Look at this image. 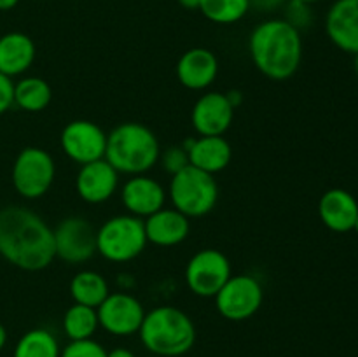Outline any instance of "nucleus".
I'll list each match as a JSON object with an SVG mask.
<instances>
[{
  "label": "nucleus",
  "instance_id": "34",
  "mask_svg": "<svg viewBox=\"0 0 358 357\" xmlns=\"http://www.w3.org/2000/svg\"><path fill=\"white\" fill-rule=\"evenodd\" d=\"M226 94H227V98H229L231 105H233L234 108H236L238 105L241 104V93H240V91H229V93H226Z\"/></svg>",
  "mask_w": 358,
  "mask_h": 357
},
{
  "label": "nucleus",
  "instance_id": "21",
  "mask_svg": "<svg viewBox=\"0 0 358 357\" xmlns=\"http://www.w3.org/2000/svg\"><path fill=\"white\" fill-rule=\"evenodd\" d=\"M35 59V42L23 31H9L0 37V74L21 76Z\"/></svg>",
  "mask_w": 358,
  "mask_h": 357
},
{
  "label": "nucleus",
  "instance_id": "6",
  "mask_svg": "<svg viewBox=\"0 0 358 357\" xmlns=\"http://www.w3.org/2000/svg\"><path fill=\"white\" fill-rule=\"evenodd\" d=\"M147 244L143 219L131 214L110 217L96 230V252L110 262L138 258Z\"/></svg>",
  "mask_w": 358,
  "mask_h": 357
},
{
  "label": "nucleus",
  "instance_id": "12",
  "mask_svg": "<svg viewBox=\"0 0 358 357\" xmlns=\"http://www.w3.org/2000/svg\"><path fill=\"white\" fill-rule=\"evenodd\" d=\"M98 322L107 332L114 336H131L140 331L145 310L133 294L110 293L96 308Z\"/></svg>",
  "mask_w": 358,
  "mask_h": 357
},
{
  "label": "nucleus",
  "instance_id": "20",
  "mask_svg": "<svg viewBox=\"0 0 358 357\" xmlns=\"http://www.w3.org/2000/svg\"><path fill=\"white\" fill-rule=\"evenodd\" d=\"M185 150L189 163L208 174H217L229 167L233 160V149L224 136H199L196 140H185Z\"/></svg>",
  "mask_w": 358,
  "mask_h": 357
},
{
  "label": "nucleus",
  "instance_id": "31",
  "mask_svg": "<svg viewBox=\"0 0 358 357\" xmlns=\"http://www.w3.org/2000/svg\"><path fill=\"white\" fill-rule=\"evenodd\" d=\"M287 4V0H250V9L259 13H273Z\"/></svg>",
  "mask_w": 358,
  "mask_h": 357
},
{
  "label": "nucleus",
  "instance_id": "25",
  "mask_svg": "<svg viewBox=\"0 0 358 357\" xmlns=\"http://www.w3.org/2000/svg\"><path fill=\"white\" fill-rule=\"evenodd\" d=\"M98 328H100V322H98L96 308L73 303L63 315V331L69 336L70 342L93 338Z\"/></svg>",
  "mask_w": 358,
  "mask_h": 357
},
{
  "label": "nucleus",
  "instance_id": "28",
  "mask_svg": "<svg viewBox=\"0 0 358 357\" xmlns=\"http://www.w3.org/2000/svg\"><path fill=\"white\" fill-rule=\"evenodd\" d=\"M107 350L94 342L93 338L90 340H77V342H70L65 349L62 350L59 357H107Z\"/></svg>",
  "mask_w": 358,
  "mask_h": 357
},
{
  "label": "nucleus",
  "instance_id": "2",
  "mask_svg": "<svg viewBox=\"0 0 358 357\" xmlns=\"http://www.w3.org/2000/svg\"><path fill=\"white\" fill-rule=\"evenodd\" d=\"M248 52L255 69L271 80H287L303 62V37L283 18L259 23L248 37Z\"/></svg>",
  "mask_w": 358,
  "mask_h": 357
},
{
  "label": "nucleus",
  "instance_id": "4",
  "mask_svg": "<svg viewBox=\"0 0 358 357\" xmlns=\"http://www.w3.org/2000/svg\"><path fill=\"white\" fill-rule=\"evenodd\" d=\"M138 335L143 346L161 357L184 356L196 342L192 318L180 308L166 304L147 312Z\"/></svg>",
  "mask_w": 358,
  "mask_h": 357
},
{
  "label": "nucleus",
  "instance_id": "3",
  "mask_svg": "<svg viewBox=\"0 0 358 357\" xmlns=\"http://www.w3.org/2000/svg\"><path fill=\"white\" fill-rule=\"evenodd\" d=\"M159 156V140L152 130L142 122H122L107 135L105 160L119 174H147L156 167Z\"/></svg>",
  "mask_w": 358,
  "mask_h": 357
},
{
  "label": "nucleus",
  "instance_id": "37",
  "mask_svg": "<svg viewBox=\"0 0 358 357\" xmlns=\"http://www.w3.org/2000/svg\"><path fill=\"white\" fill-rule=\"evenodd\" d=\"M301 2H306V4H318V2H325V0H301Z\"/></svg>",
  "mask_w": 358,
  "mask_h": 357
},
{
  "label": "nucleus",
  "instance_id": "24",
  "mask_svg": "<svg viewBox=\"0 0 358 357\" xmlns=\"http://www.w3.org/2000/svg\"><path fill=\"white\" fill-rule=\"evenodd\" d=\"M62 349L51 331L44 328L30 329L17 340L13 357H59Z\"/></svg>",
  "mask_w": 358,
  "mask_h": 357
},
{
  "label": "nucleus",
  "instance_id": "7",
  "mask_svg": "<svg viewBox=\"0 0 358 357\" xmlns=\"http://www.w3.org/2000/svg\"><path fill=\"white\" fill-rule=\"evenodd\" d=\"M10 177L17 195L27 200H37L44 196L55 182V160L41 147H24L14 160Z\"/></svg>",
  "mask_w": 358,
  "mask_h": 357
},
{
  "label": "nucleus",
  "instance_id": "19",
  "mask_svg": "<svg viewBox=\"0 0 358 357\" xmlns=\"http://www.w3.org/2000/svg\"><path fill=\"white\" fill-rule=\"evenodd\" d=\"M318 216L322 223L336 233H348L355 226L358 203L352 192L341 188H332L322 195L318 202Z\"/></svg>",
  "mask_w": 358,
  "mask_h": 357
},
{
  "label": "nucleus",
  "instance_id": "30",
  "mask_svg": "<svg viewBox=\"0 0 358 357\" xmlns=\"http://www.w3.org/2000/svg\"><path fill=\"white\" fill-rule=\"evenodd\" d=\"M14 105V83L10 77L0 74V114Z\"/></svg>",
  "mask_w": 358,
  "mask_h": 357
},
{
  "label": "nucleus",
  "instance_id": "8",
  "mask_svg": "<svg viewBox=\"0 0 358 357\" xmlns=\"http://www.w3.org/2000/svg\"><path fill=\"white\" fill-rule=\"evenodd\" d=\"M264 289L252 275H231L222 289L215 294V307L224 318L233 322L254 317L262 307Z\"/></svg>",
  "mask_w": 358,
  "mask_h": 357
},
{
  "label": "nucleus",
  "instance_id": "23",
  "mask_svg": "<svg viewBox=\"0 0 358 357\" xmlns=\"http://www.w3.org/2000/svg\"><path fill=\"white\" fill-rule=\"evenodd\" d=\"M52 100V90L42 77H23L14 84V105L27 112H41Z\"/></svg>",
  "mask_w": 358,
  "mask_h": 357
},
{
  "label": "nucleus",
  "instance_id": "35",
  "mask_svg": "<svg viewBox=\"0 0 358 357\" xmlns=\"http://www.w3.org/2000/svg\"><path fill=\"white\" fill-rule=\"evenodd\" d=\"M20 4V0H0V10H10Z\"/></svg>",
  "mask_w": 358,
  "mask_h": 357
},
{
  "label": "nucleus",
  "instance_id": "9",
  "mask_svg": "<svg viewBox=\"0 0 358 357\" xmlns=\"http://www.w3.org/2000/svg\"><path fill=\"white\" fill-rule=\"evenodd\" d=\"M231 262L217 248H203L189 259L185 266V284L199 298H215L231 279Z\"/></svg>",
  "mask_w": 358,
  "mask_h": 357
},
{
  "label": "nucleus",
  "instance_id": "1",
  "mask_svg": "<svg viewBox=\"0 0 358 357\" xmlns=\"http://www.w3.org/2000/svg\"><path fill=\"white\" fill-rule=\"evenodd\" d=\"M0 255L24 272H41L56 258L55 230L24 206L0 209Z\"/></svg>",
  "mask_w": 358,
  "mask_h": 357
},
{
  "label": "nucleus",
  "instance_id": "26",
  "mask_svg": "<svg viewBox=\"0 0 358 357\" xmlns=\"http://www.w3.org/2000/svg\"><path fill=\"white\" fill-rule=\"evenodd\" d=\"M199 10L212 23L233 24L247 16L250 0H201Z\"/></svg>",
  "mask_w": 358,
  "mask_h": 357
},
{
  "label": "nucleus",
  "instance_id": "39",
  "mask_svg": "<svg viewBox=\"0 0 358 357\" xmlns=\"http://www.w3.org/2000/svg\"><path fill=\"white\" fill-rule=\"evenodd\" d=\"M353 230H355L357 233H358V217H357V220H355V226H353Z\"/></svg>",
  "mask_w": 358,
  "mask_h": 357
},
{
  "label": "nucleus",
  "instance_id": "14",
  "mask_svg": "<svg viewBox=\"0 0 358 357\" xmlns=\"http://www.w3.org/2000/svg\"><path fill=\"white\" fill-rule=\"evenodd\" d=\"M119 186V172L107 160L80 164L76 177V189L80 200L91 205L107 202L114 196Z\"/></svg>",
  "mask_w": 358,
  "mask_h": 357
},
{
  "label": "nucleus",
  "instance_id": "29",
  "mask_svg": "<svg viewBox=\"0 0 358 357\" xmlns=\"http://www.w3.org/2000/svg\"><path fill=\"white\" fill-rule=\"evenodd\" d=\"M159 161L161 164H163L164 170H166L170 175H175L177 172L184 170L185 167L191 164L189 163L187 150H185L182 146L168 147V149L159 156Z\"/></svg>",
  "mask_w": 358,
  "mask_h": 357
},
{
  "label": "nucleus",
  "instance_id": "38",
  "mask_svg": "<svg viewBox=\"0 0 358 357\" xmlns=\"http://www.w3.org/2000/svg\"><path fill=\"white\" fill-rule=\"evenodd\" d=\"M355 72H357V76H358V52L355 55Z\"/></svg>",
  "mask_w": 358,
  "mask_h": 357
},
{
  "label": "nucleus",
  "instance_id": "13",
  "mask_svg": "<svg viewBox=\"0 0 358 357\" xmlns=\"http://www.w3.org/2000/svg\"><path fill=\"white\" fill-rule=\"evenodd\" d=\"M234 118V107L226 93L210 91L201 94L191 112V121L201 136H222Z\"/></svg>",
  "mask_w": 358,
  "mask_h": 357
},
{
  "label": "nucleus",
  "instance_id": "10",
  "mask_svg": "<svg viewBox=\"0 0 358 357\" xmlns=\"http://www.w3.org/2000/svg\"><path fill=\"white\" fill-rule=\"evenodd\" d=\"M55 251L69 265L90 261L96 254V230L84 217H65L55 227Z\"/></svg>",
  "mask_w": 358,
  "mask_h": 357
},
{
  "label": "nucleus",
  "instance_id": "16",
  "mask_svg": "<svg viewBox=\"0 0 358 357\" xmlns=\"http://www.w3.org/2000/svg\"><path fill=\"white\" fill-rule=\"evenodd\" d=\"M121 200L122 205L131 216L142 219V217H149L163 209L164 202H166V192L156 178H150L145 174H142L133 175L131 178L124 182Z\"/></svg>",
  "mask_w": 358,
  "mask_h": 357
},
{
  "label": "nucleus",
  "instance_id": "36",
  "mask_svg": "<svg viewBox=\"0 0 358 357\" xmlns=\"http://www.w3.org/2000/svg\"><path fill=\"white\" fill-rule=\"evenodd\" d=\"M6 342H7V331H6V328L0 324V350L6 346Z\"/></svg>",
  "mask_w": 358,
  "mask_h": 357
},
{
  "label": "nucleus",
  "instance_id": "11",
  "mask_svg": "<svg viewBox=\"0 0 358 357\" xmlns=\"http://www.w3.org/2000/svg\"><path fill=\"white\" fill-rule=\"evenodd\" d=\"M59 146L70 160L79 164H87L105 158L107 133L96 122L76 119L62 130Z\"/></svg>",
  "mask_w": 358,
  "mask_h": 357
},
{
  "label": "nucleus",
  "instance_id": "5",
  "mask_svg": "<svg viewBox=\"0 0 358 357\" xmlns=\"http://www.w3.org/2000/svg\"><path fill=\"white\" fill-rule=\"evenodd\" d=\"M168 192L173 209L191 219L206 216L215 209L220 189L212 174L189 164L184 170L171 175Z\"/></svg>",
  "mask_w": 358,
  "mask_h": 357
},
{
  "label": "nucleus",
  "instance_id": "22",
  "mask_svg": "<svg viewBox=\"0 0 358 357\" xmlns=\"http://www.w3.org/2000/svg\"><path fill=\"white\" fill-rule=\"evenodd\" d=\"M110 294L107 279L93 270H83L70 280V296L76 303L98 308Z\"/></svg>",
  "mask_w": 358,
  "mask_h": 357
},
{
  "label": "nucleus",
  "instance_id": "32",
  "mask_svg": "<svg viewBox=\"0 0 358 357\" xmlns=\"http://www.w3.org/2000/svg\"><path fill=\"white\" fill-rule=\"evenodd\" d=\"M107 357H136V356L131 352V350L122 349V346H117V349L110 350V352L107 354Z\"/></svg>",
  "mask_w": 358,
  "mask_h": 357
},
{
  "label": "nucleus",
  "instance_id": "18",
  "mask_svg": "<svg viewBox=\"0 0 358 357\" xmlns=\"http://www.w3.org/2000/svg\"><path fill=\"white\" fill-rule=\"evenodd\" d=\"M147 241L157 245V247H173L182 244L189 237L191 231V220L187 216L178 212L177 209H161L152 216L145 217Z\"/></svg>",
  "mask_w": 358,
  "mask_h": 357
},
{
  "label": "nucleus",
  "instance_id": "17",
  "mask_svg": "<svg viewBox=\"0 0 358 357\" xmlns=\"http://www.w3.org/2000/svg\"><path fill=\"white\" fill-rule=\"evenodd\" d=\"M219 76V59L210 49L192 48L178 58L177 77L182 86L192 91L206 90Z\"/></svg>",
  "mask_w": 358,
  "mask_h": 357
},
{
  "label": "nucleus",
  "instance_id": "27",
  "mask_svg": "<svg viewBox=\"0 0 358 357\" xmlns=\"http://www.w3.org/2000/svg\"><path fill=\"white\" fill-rule=\"evenodd\" d=\"M283 7H285V18L283 20L299 31L303 28L310 27L311 21H313V13H311L310 4L301 2V0H287Z\"/></svg>",
  "mask_w": 358,
  "mask_h": 357
},
{
  "label": "nucleus",
  "instance_id": "33",
  "mask_svg": "<svg viewBox=\"0 0 358 357\" xmlns=\"http://www.w3.org/2000/svg\"><path fill=\"white\" fill-rule=\"evenodd\" d=\"M178 4H180L184 9H189V10H199V6H201V0H178Z\"/></svg>",
  "mask_w": 358,
  "mask_h": 357
},
{
  "label": "nucleus",
  "instance_id": "15",
  "mask_svg": "<svg viewBox=\"0 0 358 357\" xmlns=\"http://www.w3.org/2000/svg\"><path fill=\"white\" fill-rule=\"evenodd\" d=\"M325 34L345 52H358V0H336L325 16Z\"/></svg>",
  "mask_w": 358,
  "mask_h": 357
}]
</instances>
